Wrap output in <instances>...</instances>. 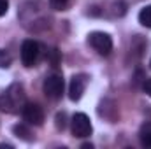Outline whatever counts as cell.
<instances>
[{
    "mask_svg": "<svg viewBox=\"0 0 151 149\" xmlns=\"http://www.w3.org/2000/svg\"><path fill=\"white\" fill-rule=\"evenodd\" d=\"M86 82H88V77L84 74H77L70 79V86H69V97H70V100L77 102L83 97V93L86 90Z\"/></svg>",
    "mask_w": 151,
    "mask_h": 149,
    "instance_id": "obj_7",
    "label": "cell"
},
{
    "mask_svg": "<svg viewBox=\"0 0 151 149\" xmlns=\"http://www.w3.org/2000/svg\"><path fill=\"white\" fill-rule=\"evenodd\" d=\"M14 133L18 135V137H21V139H25V140H30L32 137H30V132L23 126V125H16L14 126Z\"/></svg>",
    "mask_w": 151,
    "mask_h": 149,
    "instance_id": "obj_10",
    "label": "cell"
},
{
    "mask_svg": "<svg viewBox=\"0 0 151 149\" xmlns=\"http://www.w3.org/2000/svg\"><path fill=\"white\" fill-rule=\"evenodd\" d=\"M23 117L28 125H34V126H40L42 121H44V111L40 109V105L37 104H25L23 105Z\"/></svg>",
    "mask_w": 151,
    "mask_h": 149,
    "instance_id": "obj_6",
    "label": "cell"
},
{
    "mask_svg": "<svg viewBox=\"0 0 151 149\" xmlns=\"http://www.w3.org/2000/svg\"><path fill=\"white\" fill-rule=\"evenodd\" d=\"M7 9H9V2L7 0H0V16L7 14Z\"/></svg>",
    "mask_w": 151,
    "mask_h": 149,
    "instance_id": "obj_15",
    "label": "cell"
},
{
    "mask_svg": "<svg viewBox=\"0 0 151 149\" xmlns=\"http://www.w3.org/2000/svg\"><path fill=\"white\" fill-rule=\"evenodd\" d=\"M139 23L146 28H151V5H146L139 11Z\"/></svg>",
    "mask_w": 151,
    "mask_h": 149,
    "instance_id": "obj_9",
    "label": "cell"
},
{
    "mask_svg": "<svg viewBox=\"0 0 151 149\" xmlns=\"http://www.w3.org/2000/svg\"><path fill=\"white\" fill-rule=\"evenodd\" d=\"M56 126L62 128V130L65 128V114H58L56 116Z\"/></svg>",
    "mask_w": 151,
    "mask_h": 149,
    "instance_id": "obj_14",
    "label": "cell"
},
{
    "mask_svg": "<svg viewBox=\"0 0 151 149\" xmlns=\"http://www.w3.org/2000/svg\"><path fill=\"white\" fill-rule=\"evenodd\" d=\"M25 91H23V86L14 82L11 84L2 95H0V111L9 112V114H14V112L21 111L23 105H25Z\"/></svg>",
    "mask_w": 151,
    "mask_h": 149,
    "instance_id": "obj_1",
    "label": "cell"
},
{
    "mask_svg": "<svg viewBox=\"0 0 151 149\" xmlns=\"http://www.w3.org/2000/svg\"><path fill=\"white\" fill-rule=\"evenodd\" d=\"M88 40H90V46L99 54L107 56L113 51V39L109 37L107 34H104V32H93V34H90V39Z\"/></svg>",
    "mask_w": 151,
    "mask_h": 149,
    "instance_id": "obj_3",
    "label": "cell"
},
{
    "mask_svg": "<svg viewBox=\"0 0 151 149\" xmlns=\"http://www.w3.org/2000/svg\"><path fill=\"white\" fill-rule=\"evenodd\" d=\"M150 65H151V62H150Z\"/></svg>",
    "mask_w": 151,
    "mask_h": 149,
    "instance_id": "obj_17",
    "label": "cell"
},
{
    "mask_svg": "<svg viewBox=\"0 0 151 149\" xmlns=\"http://www.w3.org/2000/svg\"><path fill=\"white\" fill-rule=\"evenodd\" d=\"M44 93H46V97H49V98H53V100H58L62 95H63V88H65V82H63V79H62V75H47L46 79H44Z\"/></svg>",
    "mask_w": 151,
    "mask_h": 149,
    "instance_id": "obj_4",
    "label": "cell"
},
{
    "mask_svg": "<svg viewBox=\"0 0 151 149\" xmlns=\"http://www.w3.org/2000/svg\"><path fill=\"white\" fill-rule=\"evenodd\" d=\"M139 139H141V144L151 148V123H144L139 130Z\"/></svg>",
    "mask_w": 151,
    "mask_h": 149,
    "instance_id": "obj_8",
    "label": "cell"
},
{
    "mask_svg": "<svg viewBox=\"0 0 151 149\" xmlns=\"http://www.w3.org/2000/svg\"><path fill=\"white\" fill-rule=\"evenodd\" d=\"M144 91H146V93L151 97V79H148V81L144 82Z\"/></svg>",
    "mask_w": 151,
    "mask_h": 149,
    "instance_id": "obj_16",
    "label": "cell"
},
{
    "mask_svg": "<svg viewBox=\"0 0 151 149\" xmlns=\"http://www.w3.org/2000/svg\"><path fill=\"white\" fill-rule=\"evenodd\" d=\"M58 60H60V54H58L56 49H53V51L49 53V62H51L53 65H58Z\"/></svg>",
    "mask_w": 151,
    "mask_h": 149,
    "instance_id": "obj_13",
    "label": "cell"
},
{
    "mask_svg": "<svg viewBox=\"0 0 151 149\" xmlns=\"http://www.w3.org/2000/svg\"><path fill=\"white\" fill-rule=\"evenodd\" d=\"M93 132V126H91V121L90 117L84 114V112H77L72 117V133L77 139H84V137H90Z\"/></svg>",
    "mask_w": 151,
    "mask_h": 149,
    "instance_id": "obj_2",
    "label": "cell"
},
{
    "mask_svg": "<svg viewBox=\"0 0 151 149\" xmlns=\"http://www.w3.org/2000/svg\"><path fill=\"white\" fill-rule=\"evenodd\" d=\"M39 58V44L32 39H27L21 44V62L25 67H34Z\"/></svg>",
    "mask_w": 151,
    "mask_h": 149,
    "instance_id": "obj_5",
    "label": "cell"
},
{
    "mask_svg": "<svg viewBox=\"0 0 151 149\" xmlns=\"http://www.w3.org/2000/svg\"><path fill=\"white\" fill-rule=\"evenodd\" d=\"M49 4H51V7H53L55 11H62V9L67 7L69 0H49Z\"/></svg>",
    "mask_w": 151,
    "mask_h": 149,
    "instance_id": "obj_11",
    "label": "cell"
},
{
    "mask_svg": "<svg viewBox=\"0 0 151 149\" xmlns=\"http://www.w3.org/2000/svg\"><path fill=\"white\" fill-rule=\"evenodd\" d=\"M9 63H11V56L4 49H0V67H9Z\"/></svg>",
    "mask_w": 151,
    "mask_h": 149,
    "instance_id": "obj_12",
    "label": "cell"
}]
</instances>
